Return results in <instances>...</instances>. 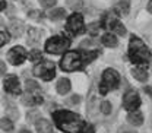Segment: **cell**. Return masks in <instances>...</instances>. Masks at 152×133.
<instances>
[{
	"label": "cell",
	"mask_w": 152,
	"mask_h": 133,
	"mask_svg": "<svg viewBox=\"0 0 152 133\" xmlns=\"http://www.w3.org/2000/svg\"><path fill=\"white\" fill-rule=\"evenodd\" d=\"M70 88H72V83H70V80L67 79V77H61V79H58L56 83V89L57 92L60 95H64L67 94L69 91H70Z\"/></svg>",
	"instance_id": "cell-15"
},
{
	"label": "cell",
	"mask_w": 152,
	"mask_h": 133,
	"mask_svg": "<svg viewBox=\"0 0 152 133\" xmlns=\"http://www.w3.org/2000/svg\"><path fill=\"white\" fill-rule=\"evenodd\" d=\"M53 120L56 121L57 127L66 133H79L83 127V120L77 114L67 111V110H58L53 113Z\"/></svg>",
	"instance_id": "cell-2"
},
{
	"label": "cell",
	"mask_w": 152,
	"mask_h": 133,
	"mask_svg": "<svg viewBox=\"0 0 152 133\" xmlns=\"http://www.w3.org/2000/svg\"><path fill=\"white\" fill-rule=\"evenodd\" d=\"M120 133H134V132H120Z\"/></svg>",
	"instance_id": "cell-41"
},
{
	"label": "cell",
	"mask_w": 152,
	"mask_h": 133,
	"mask_svg": "<svg viewBox=\"0 0 152 133\" xmlns=\"http://www.w3.org/2000/svg\"><path fill=\"white\" fill-rule=\"evenodd\" d=\"M95 129L92 124H83V127L80 129V132L79 133H94Z\"/></svg>",
	"instance_id": "cell-33"
},
{
	"label": "cell",
	"mask_w": 152,
	"mask_h": 133,
	"mask_svg": "<svg viewBox=\"0 0 152 133\" xmlns=\"http://www.w3.org/2000/svg\"><path fill=\"white\" fill-rule=\"evenodd\" d=\"M101 42H102L105 47H108V48H114V47H117V44H118L117 37L114 35L113 32H107V34H104L102 38H101Z\"/></svg>",
	"instance_id": "cell-17"
},
{
	"label": "cell",
	"mask_w": 152,
	"mask_h": 133,
	"mask_svg": "<svg viewBox=\"0 0 152 133\" xmlns=\"http://www.w3.org/2000/svg\"><path fill=\"white\" fill-rule=\"evenodd\" d=\"M3 86H4V91L10 95H19L20 94V83H19V79L16 75H7L3 80Z\"/></svg>",
	"instance_id": "cell-10"
},
{
	"label": "cell",
	"mask_w": 152,
	"mask_h": 133,
	"mask_svg": "<svg viewBox=\"0 0 152 133\" xmlns=\"http://www.w3.org/2000/svg\"><path fill=\"white\" fill-rule=\"evenodd\" d=\"M129 57L132 60V63L139 64V66H145L149 58H151V53L149 48L145 45V42L139 37H130V42H129Z\"/></svg>",
	"instance_id": "cell-3"
},
{
	"label": "cell",
	"mask_w": 152,
	"mask_h": 133,
	"mask_svg": "<svg viewBox=\"0 0 152 133\" xmlns=\"http://www.w3.org/2000/svg\"><path fill=\"white\" fill-rule=\"evenodd\" d=\"M79 102H80V95H76V94L70 95V96L66 99V104H67V105H76V104H79Z\"/></svg>",
	"instance_id": "cell-27"
},
{
	"label": "cell",
	"mask_w": 152,
	"mask_h": 133,
	"mask_svg": "<svg viewBox=\"0 0 152 133\" xmlns=\"http://www.w3.org/2000/svg\"><path fill=\"white\" fill-rule=\"evenodd\" d=\"M28 16L31 19H34V20H39V19L42 18V13L35 9V10H29V12H28Z\"/></svg>",
	"instance_id": "cell-31"
},
{
	"label": "cell",
	"mask_w": 152,
	"mask_h": 133,
	"mask_svg": "<svg viewBox=\"0 0 152 133\" xmlns=\"http://www.w3.org/2000/svg\"><path fill=\"white\" fill-rule=\"evenodd\" d=\"M32 72L39 79L48 82L56 76V66H54V63H51L48 60H41V61H38V64H35Z\"/></svg>",
	"instance_id": "cell-6"
},
{
	"label": "cell",
	"mask_w": 152,
	"mask_h": 133,
	"mask_svg": "<svg viewBox=\"0 0 152 133\" xmlns=\"http://www.w3.org/2000/svg\"><path fill=\"white\" fill-rule=\"evenodd\" d=\"M98 56V51H82V50H73V51H67L63 58L60 60V67L64 72H75L80 70L85 64L91 63Z\"/></svg>",
	"instance_id": "cell-1"
},
{
	"label": "cell",
	"mask_w": 152,
	"mask_h": 133,
	"mask_svg": "<svg viewBox=\"0 0 152 133\" xmlns=\"http://www.w3.org/2000/svg\"><path fill=\"white\" fill-rule=\"evenodd\" d=\"M148 12H149V13H152V0H149V1H148Z\"/></svg>",
	"instance_id": "cell-39"
},
{
	"label": "cell",
	"mask_w": 152,
	"mask_h": 133,
	"mask_svg": "<svg viewBox=\"0 0 152 133\" xmlns=\"http://www.w3.org/2000/svg\"><path fill=\"white\" fill-rule=\"evenodd\" d=\"M35 129L38 133H53V124L45 118H39L35 123Z\"/></svg>",
	"instance_id": "cell-16"
},
{
	"label": "cell",
	"mask_w": 152,
	"mask_h": 133,
	"mask_svg": "<svg viewBox=\"0 0 152 133\" xmlns=\"http://www.w3.org/2000/svg\"><path fill=\"white\" fill-rule=\"evenodd\" d=\"M7 7V1L6 0H0V12H3Z\"/></svg>",
	"instance_id": "cell-37"
},
{
	"label": "cell",
	"mask_w": 152,
	"mask_h": 133,
	"mask_svg": "<svg viewBox=\"0 0 152 133\" xmlns=\"http://www.w3.org/2000/svg\"><path fill=\"white\" fill-rule=\"evenodd\" d=\"M29 58H31L32 61H41V60H42V54H41L39 50H32V51L29 53Z\"/></svg>",
	"instance_id": "cell-29"
},
{
	"label": "cell",
	"mask_w": 152,
	"mask_h": 133,
	"mask_svg": "<svg viewBox=\"0 0 152 133\" xmlns=\"http://www.w3.org/2000/svg\"><path fill=\"white\" fill-rule=\"evenodd\" d=\"M66 16V10L63 9V7H53L51 10H50V13H48V18L50 20H61V19Z\"/></svg>",
	"instance_id": "cell-20"
},
{
	"label": "cell",
	"mask_w": 152,
	"mask_h": 133,
	"mask_svg": "<svg viewBox=\"0 0 152 133\" xmlns=\"http://www.w3.org/2000/svg\"><path fill=\"white\" fill-rule=\"evenodd\" d=\"M70 45V41L64 37H60V35H54V37L48 38L45 41V51L50 53V54H54V56H58V54H63Z\"/></svg>",
	"instance_id": "cell-4"
},
{
	"label": "cell",
	"mask_w": 152,
	"mask_h": 133,
	"mask_svg": "<svg viewBox=\"0 0 152 133\" xmlns=\"http://www.w3.org/2000/svg\"><path fill=\"white\" fill-rule=\"evenodd\" d=\"M115 6H117V10L123 15H127L129 10H130V1L129 0H118Z\"/></svg>",
	"instance_id": "cell-22"
},
{
	"label": "cell",
	"mask_w": 152,
	"mask_h": 133,
	"mask_svg": "<svg viewBox=\"0 0 152 133\" xmlns=\"http://www.w3.org/2000/svg\"><path fill=\"white\" fill-rule=\"evenodd\" d=\"M6 111H7V117H9V118H12V120L19 118V111L15 105H12V104L6 105Z\"/></svg>",
	"instance_id": "cell-24"
},
{
	"label": "cell",
	"mask_w": 152,
	"mask_h": 133,
	"mask_svg": "<svg viewBox=\"0 0 152 133\" xmlns=\"http://www.w3.org/2000/svg\"><path fill=\"white\" fill-rule=\"evenodd\" d=\"M26 37H28V44H37L42 38V31L35 26H31L26 32Z\"/></svg>",
	"instance_id": "cell-14"
},
{
	"label": "cell",
	"mask_w": 152,
	"mask_h": 133,
	"mask_svg": "<svg viewBox=\"0 0 152 133\" xmlns=\"http://www.w3.org/2000/svg\"><path fill=\"white\" fill-rule=\"evenodd\" d=\"M101 111L104 114H110L111 113V104L108 101H102L101 102Z\"/></svg>",
	"instance_id": "cell-32"
},
{
	"label": "cell",
	"mask_w": 152,
	"mask_h": 133,
	"mask_svg": "<svg viewBox=\"0 0 152 133\" xmlns=\"http://www.w3.org/2000/svg\"><path fill=\"white\" fill-rule=\"evenodd\" d=\"M67 6L72 9V10H79V9H82V6H83V1L82 0H67Z\"/></svg>",
	"instance_id": "cell-26"
},
{
	"label": "cell",
	"mask_w": 152,
	"mask_h": 133,
	"mask_svg": "<svg viewBox=\"0 0 152 133\" xmlns=\"http://www.w3.org/2000/svg\"><path fill=\"white\" fill-rule=\"evenodd\" d=\"M95 28H99V23H91V25L88 26V29H89V32H91L92 35H95V34L98 32V29H95Z\"/></svg>",
	"instance_id": "cell-35"
},
{
	"label": "cell",
	"mask_w": 152,
	"mask_h": 133,
	"mask_svg": "<svg viewBox=\"0 0 152 133\" xmlns=\"http://www.w3.org/2000/svg\"><path fill=\"white\" fill-rule=\"evenodd\" d=\"M10 39V35L6 31H0V47H3L4 44H7Z\"/></svg>",
	"instance_id": "cell-30"
},
{
	"label": "cell",
	"mask_w": 152,
	"mask_h": 133,
	"mask_svg": "<svg viewBox=\"0 0 152 133\" xmlns=\"http://www.w3.org/2000/svg\"><path fill=\"white\" fill-rule=\"evenodd\" d=\"M26 57H28V53H26V50L22 45H15V47H12L7 51V61L10 64H13V66L22 64L26 60Z\"/></svg>",
	"instance_id": "cell-8"
},
{
	"label": "cell",
	"mask_w": 152,
	"mask_h": 133,
	"mask_svg": "<svg viewBox=\"0 0 152 133\" xmlns=\"http://www.w3.org/2000/svg\"><path fill=\"white\" fill-rule=\"evenodd\" d=\"M20 101H22L23 105L32 107V105H37V104L42 102V95L39 92H25L20 96Z\"/></svg>",
	"instance_id": "cell-12"
},
{
	"label": "cell",
	"mask_w": 152,
	"mask_h": 133,
	"mask_svg": "<svg viewBox=\"0 0 152 133\" xmlns=\"http://www.w3.org/2000/svg\"><path fill=\"white\" fill-rule=\"evenodd\" d=\"M66 28L69 32H72L73 35H79L82 32H85V23H83V16L80 13H73L67 18Z\"/></svg>",
	"instance_id": "cell-7"
},
{
	"label": "cell",
	"mask_w": 152,
	"mask_h": 133,
	"mask_svg": "<svg viewBox=\"0 0 152 133\" xmlns=\"http://www.w3.org/2000/svg\"><path fill=\"white\" fill-rule=\"evenodd\" d=\"M57 0H39V6L44 9H51L53 6H56Z\"/></svg>",
	"instance_id": "cell-28"
},
{
	"label": "cell",
	"mask_w": 152,
	"mask_h": 133,
	"mask_svg": "<svg viewBox=\"0 0 152 133\" xmlns=\"http://www.w3.org/2000/svg\"><path fill=\"white\" fill-rule=\"evenodd\" d=\"M0 129L4 132H12L13 130V120L9 117H3L0 118Z\"/></svg>",
	"instance_id": "cell-21"
},
{
	"label": "cell",
	"mask_w": 152,
	"mask_h": 133,
	"mask_svg": "<svg viewBox=\"0 0 152 133\" xmlns=\"http://www.w3.org/2000/svg\"><path fill=\"white\" fill-rule=\"evenodd\" d=\"M127 121L132 124V126H140L143 123V115L140 111L134 110V111H130V114L127 115Z\"/></svg>",
	"instance_id": "cell-18"
},
{
	"label": "cell",
	"mask_w": 152,
	"mask_h": 133,
	"mask_svg": "<svg viewBox=\"0 0 152 133\" xmlns=\"http://www.w3.org/2000/svg\"><path fill=\"white\" fill-rule=\"evenodd\" d=\"M25 89H26V92H39V85L32 79H26L25 80Z\"/></svg>",
	"instance_id": "cell-23"
},
{
	"label": "cell",
	"mask_w": 152,
	"mask_h": 133,
	"mask_svg": "<svg viewBox=\"0 0 152 133\" xmlns=\"http://www.w3.org/2000/svg\"><path fill=\"white\" fill-rule=\"evenodd\" d=\"M26 120L29 121V123H37L38 120H39V111H37V110H32V111H28V114H26Z\"/></svg>",
	"instance_id": "cell-25"
},
{
	"label": "cell",
	"mask_w": 152,
	"mask_h": 133,
	"mask_svg": "<svg viewBox=\"0 0 152 133\" xmlns=\"http://www.w3.org/2000/svg\"><path fill=\"white\" fill-rule=\"evenodd\" d=\"M123 105L129 111L137 110V107L140 105V96H139V94L134 92V91H127L124 94V96H123Z\"/></svg>",
	"instance_id": "cell-11"
},
{
	"label": "cell",
	"mask_w": 152,
	"mask_h": 133,
	"mask_svg": "<svg viewBox=\"0 0 152 133\" xmlns=\"http://www.w3.org/2000/svg\"><path fill=\"white\" fill-rule=\"evenodd\" d=\"M118 83H120V75L114 69H105L101 77V83H99V94L105 95L108 91L115 89Z\"/></svg>",
	"instance_id": "cell-5"
},
{
	"label": "cell",
	"mask_w": 152,
	"mask_h": 133,
	"mask_svg": "<svg viewBox=\"0 0 152 133\" xmlns=\"http://www.w3.org/2000/svg\"><path fill=\"white\" fill-rule=\"evenodd\" d=\"M92 45H95V42L92 39H85V41L80 44V48H86V47H92Z\"/></svg>",
	"instance_id": "cell-34"
},
{
	"label": "cell",
	"mask_w": 152,
	"mask_h": 133,
	"mask_svg": "<svg viewBox=\"0 0 152 133\" xmlns=\"http://www.w3.org/2000/svg\"><path fill=\"white\" fill-rule=\"evenodd\" d=\"M132 75L134 76V79H137L139 82H145L148 79V72L145 69V66H137L132 70Z\"/></svg>",
	"instance_id": "cell-19"
},
{
	"label": "cell",
	"mask_w": 152,
	"mask_h": 133,
	"mask_svg": "<svg viewBox=\"0 0 152 133\" xmlns=\"http://www.w3.org/2000/svg\"><path fill=\"white\" fill-rule=\"evenodd\" d=\"M104 25H105L108 29H111V32H115V34H118V35H126V28H124V25L118 20V18H117L114 13H108V15L105 16Z\"/></svg>",
	"instance_id": "cell-9"
},
{
	"label": "cell",
	"mask_w": 152,
	"mask_h": 133,
	"mask_svg": "<svg viewBox=\"0 0 152 133\" xmlns=\"http://www.w3.org/2000/svg\"><path fill=\"white\" fill-rule=\"evenodd\" d=\"M6 73V63L0 60V76H3Z\"/></svg>",
	"instance_id": "cell-36"
},
{
	"label": "cell",
	"mask_w": 152,
	"mask_h": 133,
	"mask_svg": "<svg viewBox=\"0 0 152 133\" xmlns=\"http://www.w3.org/2000/svg\"><path fill=\"white\" fill-rule=\"evenodd\" d=\"M19 133H32V132L28 130V129H22V130H19Z\"/></svg>",
	"instance_id": "cell-40"
},
{
	"label": "cell",
	"mask_w": 152,
	"mask_h": 133,
	"mask_svg": "<svg viewBox=\"0 0 152 133\" xmlns=\"http://www.w3.org/2000/svg\"><path fill=\"white\" fill-rule=\"evenodd\" d=\"M7 29H9V34L12 37L19 38V37H22V34L25 31V23L20 19H12L9 22V25H7Z\"/></svg>",
	"instance_id": "cell-13"
},
{
	"label": "cell",
	"mask_w": 152,
	"mask_h": 133,
	"mask_svg": "<svg viewBox=\"0 0 152 133\" xmlns=\"http://www.w3.org/2000/svg\"><path fill=\"white\" fill-rule=\"evenodd\" d=\"M145 92H146V94H149L152 96V86H145Z\"/></svg>",
	"instance_id": "cell-38"
}]
</instances>
